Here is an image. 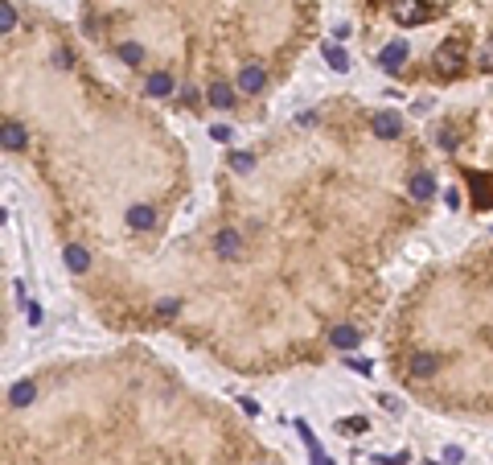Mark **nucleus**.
I'll return each mask as SVG.
<instances>
[{
	"instance_id": "12",
	"label": "nucleus",
	"mask_w": 493,
	"mask_h": 465,
	"mask_svg": "<svg viewBox=\"0 0 493 465\" xmlns=\"http://www.w3.org/2000/svg\"><path fill=\"white\" fill-rule=\"evenodd\" d=\"M144 91H148V95H169V91H173V78H169L164 71L148 74V83H144Z\"/></svg>"
},
{
	"instance_id": "13",
	"label": "nucleus",
	"mask_w": 493,
	"mask_h": 465,
	"mask_svg": "<svg viewBox=\"0 0 493 465\" xmlns=\"http://www.w3.org/2000/svg\"><path fill=\"white\" fill-rule=\"evenodd\" d=\"M87 264H91V255H87L78 243L66 247V268H71V272H87Z\"/></svg>"
},
{
	"instance_id": "8",
	"label": "nucleus",
	"mask_w": 493,
	"mask_h": 465,
	"mask_svg": "<svg viewBox=\"0 0 493 465\" xmlns=\"http://www.w3.org/2000/svg\"><path fill=\"white\" fill-rule=\"evenodd\" d=\"M407 367H411L415 379H432L436 367H440V358H436V354H411V363H407Z\"/></svg>"
},
{
	"instance_id": "18",
	"label": "nucleus",
	"mask_w": 493,
	"mask_h": 465,
	"mask_svg": "<svg viewBox=\"0 0 493 465\" xmlns=\"http://www.w3.org/2000/svg\"><path fill=\"white\" fill-rule=\"evenodd\" d=\"M177 309H181V301H173V296L157 301V313H161V318H177Z\"/></svg>"
},
{
	"instance_id": "10",
	"label": "nucleus",
	"mask_w": 493,
	"mask_h": 465,
	"mask_svg": "<svg viewBox=\"0 0 493 465\" xmlns=\"http://www.w3.org/2000/svg\"><path fill=\"white\" fill-rule=\"evenodd\" d=\"M329 338H333V346H337V350H353V346H358V338H362V334H358L353 325H337V330H333Z\"/></svg>"
},
{
	"instance_id": "20",
	"label": "nucleus",
	"mask_w": 493,
	"mask_h": 465,
	"mask_svg": "<svg viewBox=\"0 0 493 465\" xmlns=\"http://www.w3.org/2000/svg\"><path fill=\"white\" fill-rule=\"evenodd\" d=\"M231 165H235L238 173H247L251 165H255V157H251V152H235V157H231Z\"/></svg>"
},
{
	"instance_id": "3",
	"label": "nucleus",
	"mask_w": 493,
	"mask_h": 465,
	"mask_svg": "<svg viewBox=\"0 0 493 465\" xmlns=\"http://www.w3.org/2000/svg\"><path fill=\"white\" fill-rule=\"evenodd\" d=\"M267 87V74H263V66H255V62H247L243 71H238V91H247V95H255V91H263Z\"/></svg>"
},
{
	"instance_id": "16",
	"label": "nucleus",
	"mask_w": 493,
	"mask_h": 465,
	"mask_svg": "<svg viewBox=\"0 0 493 465\" xmlns=\"http://www.w3.org/2000/svg\"><path fill=\"white\" fill-rule=\"evenodd\" d=\"M119 58H123L128 66H140V62H144V49L136 46V42H123V46H119Z\"/></svg>"
},
{
	"instance_id": "6",
	"label": "nucleus",
	"mask_w": 493,
	"mask_h": 465,
	"mask_svg": "<svg viewBox=\"0 0 493 465\" xmlns=\"http://www.w3.org/2000/svg\"><path fill=\"white\" fill-rule=\"evenodd\" d=\"M128 227H132V231H152V227H157V210H152V206H132V210H128Z\"/></svg>"
},
{
	"instance_id": "11",
	"label": "nucleus",
	"mask_w": 493,
	"mask_h": 465,
	"mask_svg": "<svg viewBox=\"0 0 493 465\" xmlns=\"http://www.w3.org/2000/svg\"><path fill=\"white\" fill-rule=\"evenodd\" d=\"M214 251H218V255H235V251H238V231H231V227H226V231H218Z\"/></svg>"
},
{
	"instance_id": "1",
	"label": "nucleus",
	"mask_w": 493,
	"mask_h": 465,
	"mask_svg": "<svg viewBox=\"0 0 493 465\" xmlns=\"http://www.w3.org/2000/svg\"><path fill=\"white\" fill-rule=\"evenodd\" d=\"M465 54H469V46H465V42H461V37H448L444 46L436 49V66H440V71H461V66H465Z\"/></svg>"
},
{
	"instance_id": "9",
	"label": "nucleus",
	"mask_w": 493,
	"mask_h": 465,
	"mask_svg": "<svg viewBox=\"0 0 493 465\" xmlns=\"http://www.w3.org/2000/svg\"><path fill=\"white\" fill-rule=\"evenodd\" d=\"M210 103L226 111V107H235V91H231L226 83H218V78H214V83H210Z\"/></svg>"
},
{
	"instance_id": "15",
	"label": "nucleus",
	"mask_w": 493,
	"mask_h": 465,
	"mask_svg": "<svg viewBox=\"0 0 493 465\" xmlns=\"http://www.w3.org/2000/svg\"><path fill=\"white\" fill-rule=\"evenodd\" d=\"M325 62L333 71H350V58H346V49L341 46H325Z\"/></svg>"
},
{
	"instance_id": "4",
	"label": "nucleus",
	"mask_w": 493,
	"mask_h": 465,
	"mask_svg": "<svg viewBox=\"0 0 493 465\" xmlns=\"http://www.w3.org/2000/svg\"><path fill=\"white\" fill-rule=\"evenodd\" d=\"M403 62H407V42H391V46L378 49V66L382 71H399Z\"/></svg>"
},
{
	"instance_id": "7",
	"label": "nucleus",
	"mask_w": 493,
	"mask_h": 465,
	"mask_svg": "<svg viewBox=\"0 0 493 465\" xmlns=\"http://www.w3.org/2000/svg\"><path fill=\"white\" fill-rule=\"evenodd\" d=\"M407 190H411V198H415V202H427V198L436 194V177H432V173H415Z\"/></svg>"
},
{
	"instance_id": "21",
	"label": "nucleus",
	"mask_w": 493,
	"mask_h": 465,
	"mask_svg": "<svg viewBox=\"0 0 493 465\" xmlns=\"http://www.w3.org/2000/svg\"><path fill=\"white\" fill-rule=\"evenodd\" d=\"M0 25H4V33L13 29V4H0Z\"/></svg>"
},
{
	"instance_id": "5",
	"label": "nucleus",
	"mask_w": 493,
	"mask_h": 465,
	"mask_svg": "<svg viewBox=\"0 0 493 465\" xmlns=\"http://www.w3.org/2000/svg\"><path fill=\"white\" fill-rule=\"evenodd\" d=\"M375 132L382 136V140H395V136L403 132V120L395 116V111H378V116H375Z\"/></svg>"
},
{
	"instance_id": "2",
	"label": "nucleus",
	"mask_w": 493,
	"mask_h": 465,
	"mask_svg": "<svg viewBox=\"0 0 493 465\" xmlns=\"http://www.w3.org/2000/svg\"><path fill=\"white\" fill-rule=\"evenodd\" d=\"M395 17H399L403 25H427L432 17H436V8H427V4H420V0H403L399 8H395Z\"/></svg>"
},
{
	"instance_id": "19",
	"label": "nucleus",
	"mask_w": 493,
	"mask_h": 465,
	"mask_svg": "<svg viewBox=\"0 0 493 465\" xmlns=\"http://www.w3.org/2000/svg\"><path fill=\"white\" fill-rule=\"evenodd\" d=\"M477 66H481V71H493V37L481 46V54H477Z\"/></svg>"
},
{
	"instance_id": "17",
	"label": "nucleus",
	"mask_w": 493,
	"mask_h": 465,
	"mask_svg": "<svg viewBox=\"0 0 493 465\" xmlns=\"http://www.w3.org/2000/svg\"><path fill=\"white\" fill-rule=\"evenodd\" d=\"M25 145V128L21 123H4V148H21Z\"/></svg>"
},
{
	"instance_id": "14",
	"label": "nucleus",
	"mask_w": 493,
	"mask_h": 465,
	"mask_svg": "<svg viewBox=\"0 0 493 465\" xmlns=\"http://www.w3.org/2000/svg\"><path fill=\"white\" fill-rule=\"evenodd\" d=\"M33 392H37V387H33L29 379H21V383H17V387L8 392V399H13V408H25V404H33Z\"/></svg>"
}]
</instances>
